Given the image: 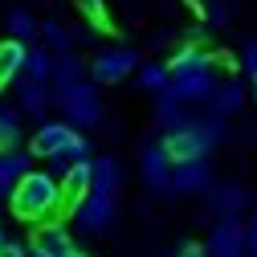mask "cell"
Segmentation results:
<instances>
[{"label":"cell","mask_w":257,"mask_h":257,"mask_svg":"<svg viewBox=\"0 0 257 257\" xmlns=\"http://www.w3.org/2000/svg\"><path fill=\"white\" fill-rule=\"evenodd\" d=\"M168 82H172L168 66H155V61H147V66H139V86H143L147 94H164V90H168Z\"/></svg>","instance_id":"obj_25"},{"label":"cell","mask_w":257,"mask_h":257,"mask_svg":"<svg viewBox=\"0 0 257 257\" xmlns=\"http://www.w3.org/2000/svg\"><path fill=\"white\" fill-rule=\"evenodd\" d=\"M29 172H33V155L29 151H0V200H9Z\"/></svg>","instance_id":"obj_13"},{"label":"cell","mask_w":257,"mask_h":257,"mask_svg":"<svg viewBox=\"0 0 257 257\" xmlns=\"http://www.w3.org/2000/svg\"><path fill=\"white\" fill-rule=\"evenodd\" d=\"M70 212H74V224L82 233H102L106 224L114 220V200L110 196H94V192H90V196L82 204H74Z\"/></svg>","instance_id":"obj_9"},{"label":"cell","mask_w":257,"mask_h":257,"mask_svg":"<svg viewBox=\"0 0 257 257\" xmlns=\"http://www.w3.org/2000/svg\"><path fill=\"white\" fill-rule=\"evenodd\" d=\"M0 257H29V245L25 241H5L0 245Z\"/></svg>","instance_id":"obj_29"},{"label":"cell","mask_w":257,"mask_h":257,"mask_svg":"<svg viewBox=\"0 0 257 257\" xmlns=\"http://www.w3.org/2000/svg\"><path fill=\"white\" fill-rule=\"evenodd\" d=\"M155 122L164 126V135H176V131H184V126H192V114H188V106L176 98L172 90H164L159 102H155Z\"/></svg>","instance_id":"obj_15"},{"label":"cell","mask_w":257,"mask_h":257,"mask_svg":"<svg viewBox=\"0 0 257 257\" xmlns=\"http://www.w3.org/2000/svg\"><path fill=\"white\" fill-rule=\"evenodd\" d=\"M135 70H139V53L131 45H110V49H102L94 57V66H90L94 82H102V86H114L126 74H135Z\"/></svg>","instance_id":"obj_5"},{"label":"cell","mask_w":257,"mask_h":257,"mask_svg":"<svg viewBox=\"0 0 257 257\" xmlns=\"http://www.w3.org/2000/svg\"><path fill=\"white\" fill-rule=\"evenodd\" d=\"M70 257H86V253H78V249H74V253H70Z\"/></svg>","instance_id":"obj_34"},{"label":"cell","mask_w":257,"mask_h":257,"mask_svg":"<svg viewBox=\"0 0 257 257\" xmlns=\"http://www.w3.org/2000/svg\"><path fill=\"white\" fill-rule=\"evenodd\" d=\"M33 249L45 253V257H70L74 253V237H70V229H61V224H45L33 237Z\"/></svg>","instance_id":"obj_18"},{"label":"cell","mask_w":257,"mask_h":257,"mask_svg":"<svg viewBox=\"0 0 257 257\" xmlns=\"http://www.w3.org/2000/svg\"><path fill=\"white\" fill-rule=\"evenodd\" d=\"M90 192H94V196H110V200L122 192V164L114 155L90 159Z\"/></svg>","instance_id":"obj_11"},{"label":"cell","mask_w":257,"mask_h":257,"mask_svg":"<svg viewBox=\"0 0 257 257\" xmlns=\"http://www.w3.org/2000/svg\"><path fill=\"white\" fill-rule=\"evenodd\" d=\"M139 172H143V184L151 192H168V180H172V159L164 151V143H147L143 155H139Z\"/></svg>","instance_id":"obj_10"},{"label":"cell","mask_w":257,"mask_h":257,"mask_svg":"<svg viewBox=\"0 0 257 257\" xmlns=\"http://www.w3.org/2000/svg\"><path fill=\"white\" fill-rule=\"evenodd\" d=\"M82 13H86L94 25H106V5H102V0H82Z\"/></svg>","instance_id":"obj_27"},{"label":"cell","mask_w":257,"mask_h":257,"mask_svg":"<svg viewBox=\"0 0 257 257\" xmlns=\"http://www.w3.org/2000/svg\"><path fill=\"white\" fill-rule=\"evenodd\" d=\"M204 253L208 257H245V224L241 220H216Z\"/></svg>","instance_id":"obj_8"},{"label":"cell","mask_w":257,"mask_h":257,"mask_svg":"<svg viewBox=\"0 0 257 257\" xmlns=\"http://www.w3.org/2000/svg\"><path fill=\"white\" fill-rule=\"evenodd\" d=\"M37 33L45 37V49L53 53V57H61V53H74V33H70V29L66 25H61V21H41L37 25Z\"/></svg>","instance_id":"obj_22"},{"label":"cell","mask_w":257,"mask_h":257,"mask_svg":"<svg viewBox=\"0 0 257 257\" xmlns=\"http://www.w3.org/2000/svg\"><path fill=\"white\" fill-rule=\"evenodd\" d=\"M9 204H13V212L21 220H45L49 212L61 208V188H57V180L49 172H29L17 184V192L9 196Z\"/></svg>","instance_id":"obj_2"},{"label":"cell","mask_w":257,"mask_h":257,"mask_svg":"<svg viewBox=\"0 0 257 257\" xmlns=\"http://www.w3.org/2000/svg\"><path fill=\"white\" fill-rule=\"evenodd\" d=\"M25 139V114L13 102H0V151H17Z\"/></svg>","instance_id":"obj_19"},{"label":"cell","mask_w":257,"mask_h":257,"mask_svg":"<svg viewBox=\"0 0 257 257\" xmlns=\"http://www.w3.org/2000/svg\"><path fill=\"white\" fill-rule=\"evenodd\" d=\"M249 196H245V188L241 184H216L208 188V212L220 216V220H241Z\"/></svg>","instance_id":"obj_12"},{"label":"cell","mask_w":257,"mask_h":257,"mask_svg":"<svg viewBox=\"0 0 257 257\" xmlns=\"http://www.w3.org/2000/svg\"><path fill=\"white\" fill-rule=\"evenodd\" d=\"M204 21H208L212 29L229 25V5H224V0H204Z\"/></svg>","instance_id":"obj_26"},{"label":"cell","mask_w":257,"mask_h":257,"mask_svg":"<svg viewBox=\"0 0 257 257\" xmlns=\"http://www.w3.org/2000/svg\"><path fill=\"white\" fill-rule=\"evenodd\" d=\"M168 74H172L168 90L176 94L184 106H188V102H208L212 90H216V82H220V78H216V57L204 53V49H196V45L180 49V53L172 57Z\"/></svg>","instance_id":"obj_1"},{"label":"cell","mask_w":257,"mask_h":257,"mask_svg":"<svg viewBox=\"0 0 257 257\" xmlns=\"http://www.w3.org/2000/svg\"><path fill=\"white\" fill-rule=\"evenodd\" d=\"M25 53H29V45H21V41H0V86H9L13 78H21V70H25Z\"/></svg>","instance_id":"obj_21"},{"label":"cell","mask_w":257,"mask_h":257,"mask_svg":"<svg viewBox=\"0 0 257 257\" xmlns=\"http://www.w3.org/2000/svg\"><path fill=\"white\" fill-rule=\"evenodd\" d=\"M82 74H86V66H82L78 53H61V57H53L49 94H53V90H66V86H74V82H82Z\"/></svg>","instance_id":"obj_20"},{"label":"cell","mask_w":257,"mask_h":257,"mask_svg":"<svg viewBox=\"0 0 257 257\" xmlns=\"http://www.w3.org/2000/svg\"><path fill=\"white\" fill-rule=\"evenodd\" d=\"M245 257H257V253H245Z\"/></svg>","instance_id":"obj_36"},{"label":"cell","mask_w":257,"mask_h":257,"mask_svg":"<svg viewBox=\"0 0 257 257\" xmlns=\"http://www.w3.org/2000/svg\"><path fill=\"white\" fill-rule=\"evenodd\" d=\"M25 82H37V86H49V74H53V53L45 49V45H37V49H29L25 53Z\"/></svg>","instance_id":"obj_23"},{"label":"cell","mask_w":257,"mask_h":257,"mask_svg":"<svg viewBox=\"0 0 257 257\" xmlns=\"http://www.w3.org/2000/svg\"><path fill=\"white\" fill-rule=\"evenodd\" d=\"M208 106H212V114H216V118L237 114V110L245 106V82H241V78H224V82H216Z\"/></svg>","instance_id":"obj_14"},{"label":"cell","mask_w":257,"mask_h":257,"mask_svg":"<svg viewBox=\"0 0 257 257\" xmlns=\"http://www.w3.org/2000/svg\"><path fill=\"white\" fill-rule=\"evenodd\" d=\"M53 106H61V114H66V122L74 126H98L102 122V98H98V86L94 82H74L66 90H53Z\"/></svg>","instance_id":"obj_4"},{"label":"cell","mask_w":257,"mask_h":257,"mask_svg":"<svg viewBox=\"0 0 257 257\" xmlns=\"http://www.w3.org/2000/svg\"><path fill=\"white\" fill-rule=\"evenodd\" d=\"M212 188V164L208 159H184V164H172V180H168V192H208Z\"/></svg>","instance_id":"obj_7"},{"label":"cell","mask_w":257,"mask_h":257,"mask_svg":"<svg viewBox=\"0 0 257 257\" xmlns=\"http://www.w3.org/2000/svg\"><path fill=\"white\" fill-rule=\"evenodd\" d=\"M78 135H82V131H74L70 122H41V126H37V135H33V143H29V147H33L29 155L57 159V155H66V151H70V143H74Z\"/></svg>","instance_id":"obj_6"},{"label":"cell","mask_w":257,"mask_h":257,"mask_svg":"<svg viewBox=\"0 0 257 257\" xmlns=\"http://www.w3.org/2000/svg\"><path fill=\"white\" fill-rule=\"evenodd\" d=\"M168 257H176V253H168Z\"/></svg>","instance_id":"obj_37"},{"label":"cell","mask_w":257,"mask_h":257,"mask_svg":"<svg viewBox=\"0 0 257 257\" xmlns=\"http://www.w3.org/2000/svg\"><path fill=\"white\" fill-rule=\"evenodd\" d=\"M176 257H208V253H204V245H196V241H188V245H184V249H180Z\"/></svg>","instance_id":"obj_31"},{"label":"cell","mask_w":257,"mask_h":257,"mask_svg":"<svg viewBox=\"0 0 257 257\" xmlns=\"http://www.w3.org/2000/svg\"><path fill=\"white\" fill-rule=\"evenodd\" d=\"M5 241H9V237H5V229H0V245H5Z\"/></svg>","instance_id":"obj_33"},{"label":"cell","mask_w":257,"mask_h":257,"mask_svg":"<svg viewBox=\"0 0 257 257\" xmlns=\"http://www.w3.org/2000/svg\"><path fill=\"white\" fill-rule=\"evenodd\" d=\"M245 253H257V216H249L245 224Z\"/></svg>","instance_id":"obj_30"},{"label":"cell","mask_w":257,"mask_h":257,"mask_svg":"<svg viewBox=\"0 0 257 257\" xmlns=\"http://www.w3.org/2000/svg\"><path fill=\"white\" fill-rule=\"evenodd\" d=\"M29 257H45V253H37V249H33V245H29Z\"/></svg>","instance_id":"obj_32"},{"label":"cell","mask_w":257,"mask_h":257,"mask_svg":"<svg viewBox=\"0 0 257 257\" xmlns=\"http://www.w3.org/2000/svg\"><path fill=\"white\" fill-rule=\"evenodd\" d=\"M224 139V118H204V122H192L176 135H164V151L172 164H184V159H208V151Z\"/></svg>","instance_id":"obj_3"},{"label":"cell","mask_w":257,"mask_h":257,"mask_svg":"<svg viewBox=\"0 0 257 257\" xmlns=\"http://www.w3.org/2000/svg\"><path fill=\"white\" fill-rule=\"evenodd\" d=\"M241 66H245V74H249V78H257V37L245 45V53H241Z\"/></svg>","instance_id":"obj_28"},{"label":"cell","mask_w":257,"mask_h":257,"mask_svg":"<svg viewBox=\"0 0 257 257\" xmlns=\"http://www.w3.org/2000/svg\"><path fill=\"white\" fill-rule=\"evenodd\" d=\"M57 188H61V208H74V204H82V200L90 196V159L74 164L66 176L57 180Z\"/></svg>","instance_id":"obj_16"},{"label":"cell","mask_w":257,"mask_h":257,"mask_svg":"<svg viewBox=\"0 0 257 257\" xmlns=\"http://www.w3.org/2000/svg\"><path fill=\"white\" fill-rule=\"evenodd\" d=\"M5 25H9V33H13V41H21V45L37 37V21H33V13H29V9H9Z\"/></svg>","instance_id":"obj_24"},{"label":"cell","mask_w":257,"mask_h":257,"mask_svg":"<svg viewBox=\"0 0 257 257\" xmlns=\"http://www.w3.org/2000/svg\"><path fill=\"white\" fill-rule=\"evenodd\" d=\"M49 106H53V94H49V86L21 82V102H17V110H21L25 118H41V122H45Z\"/></svg>","instance_id":"obj_17"},{"label":"cell","mask_w":257,"mask_h":257,"mask_svg":"<svg viewBox=\"0 0 257 257\" xmlns=\"http://www.w3.org/2000/svg\"><path fill=\"white\" fill-rule=\"evenodd\" d=\"M253 94H257V78H253Z\"/></svg>","instance_id":"obj_35"}]
</instances>
